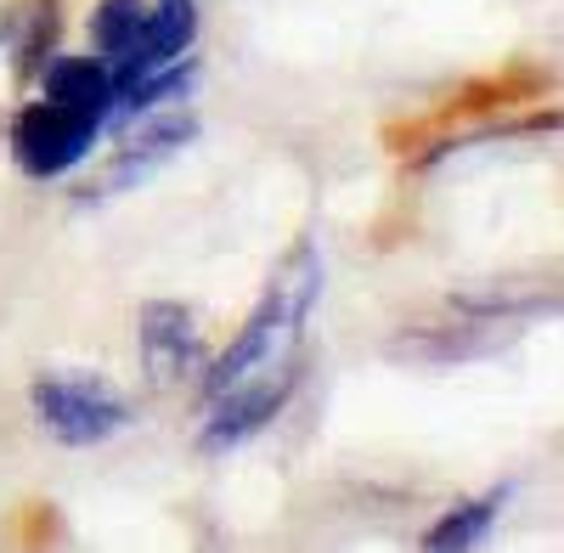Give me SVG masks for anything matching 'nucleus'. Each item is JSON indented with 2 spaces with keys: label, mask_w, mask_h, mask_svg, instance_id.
Here are the masks:
<instances>
[{
  "label": "nucleus",
  "mask_w": 564,
  "mask_h": 553,
  "mask_svg": "<svg viewBox=\"0 0 564 553\" xmlns=\"http://www.w3.org/2000/svg\"><path fill=\"white\" fill-rule=\"evenodd\" d=\"M316 294H322V254L300 243L271 276V289L243 322V334L209 367L204 446H238L289 406L305 373V322L316 311Z\"/></svg>",
  "instance_id": "f257e3e1"
},
{
  "label": "nucleus",
  "mask_w": 564,
  "mask_h": 553,
  "mask_svg": "<svg viewBox=\"0 0 564 553\" xmlns=\"http://www.w3.org/2000/svg\"><path fill=\"white\" fill-rule=\"evenodd\" d=\"M193 34H198L193 0H102L90 12V40L113 68L124 113H148L153 102L175 97L181 85H193V63H181Z\"/></svg>",
  "instance_id": "f03ea898"
},
{
  "label": "nucleus",
  "mask_w": 564,
  "mask_h": 553,
  "mask_svg": "<svg viewBox=\"0 0 564 553\" xmlns=\"http://www.w3.org/2000/svg\"><path fill=\"white\" fill-rule=\"evenodd\" d=\"M34 412L52 441L63 446H102L130 424V401L97 379V373H40L34 379Z\"/></svg>",
  "instance_id": "7ed1b4c3"
},
{
  "label": "nucleus",
  "mask_w": 564,
  "mask_h": 553,
  "mask_svg": "<svg viewBox=\"0 0 564 553\" xmlns=\"http://www.w3.org/2000/svg\"><path fill=\"white\" fill-rule=\"evenodd\" d=\"M102 119L97 108H74V102H57V97H40L18 113L12 124V159L23 175L34 181H57L68 175L90 148H97V135H102Z\"/></svg>",
  "instance_id": "20e7f679"
},
{
  "label": "nucleus",
  "mask_w": 564,
  "mask_h": 553,
  "mask_svg": "<svg viewBox=\"0 0 564 553\" xmlns=\"http://www.w3.org/2000/svg\"><path fill=\"white\" fill-rule=\"evenodd\" d=\"M141 367L164 390L193 384L204 373V339H198V322L186 305H175V300L141 305Z\"/></svg>",
  "instance_id": "39448f33"
},
{
  "label": "nucleus",
  "mask_w": 564,
  "mask_h": 553,
  "mask_svg": "<svg viewBox=\"0 0 564 553\" xmlns=\"http://www.w3.org/2000/svg\"><path fill=\"white\" fill-rule=\"evenodd\" d=\"M45 97L113 113L119 108V85H113V68L102 57H52L45 63Z\"/></svg>",
  "instance_id": "423d86ee"
},
{
  "label": "nucleus",
  "mask_w": 564,
  "mask_h": 553,
  "mask_svg": "<svg viewBox=\"0 0 564 553\" xmlns=\"http://www.w3.org/2000/svg\"><path fill=\"white\" fill-rule=\"evenodd\" d=\"M193 119H159V124H141L135 130V142H124V153H119V164H113V175L102 181V193H113V187H130L135 175H148L153 164H164L170 153H181V142H193Z\"/></svg>",
  "instance_id": "0eeeda50"
},
{
  "label": "nucleus",
  "mask_w": 564,
  "mask_h": 553,
  "mask_svg": "<svg viewBox=\"0 0 564 553\" xmlns=\"http://www.w3.org/2000/svg\"><path fill=\"white\" fill-rule=\"evenodd\" d=\"M508 491H513V486H497V491H486V497H475V502H463V509L441 514L430 531H423V547H475V542H486V531L497 525Z\"/></svg>",
  "instance_id": "6e6552de"
}]
</instances>
